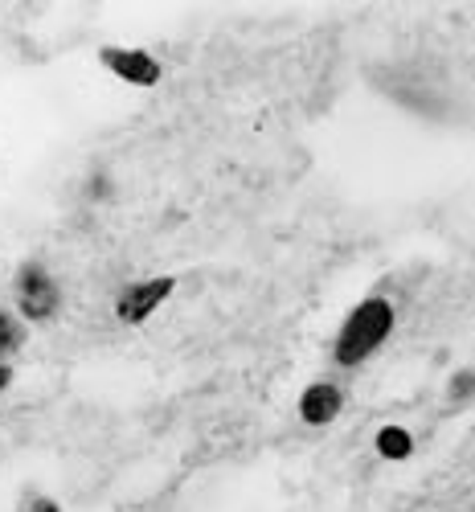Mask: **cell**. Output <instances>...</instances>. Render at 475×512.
Here are the masks:
<instances>
[{"instance_id": "cell-8", "label": "cell", "mask_w": 475, "mask_h": 512, "mask_svg": "<svg viewBox=\"0 0 475 512\" xmlns=\"http://www.w3.org/2000/svg\"><path fill=\"white\" fill-rule=\"evenodd\" d=\"M475 398V369H459L451 377V402H467Z\"/></svg>"}, {"instance_id": "cell-5", "label": "cell", "mask_w": 475, "mask_h": 512, "mask_svg": "<svg viewBox=\"0 0 475 512\" xmlns=\"http://www.w3.org/2000/svg\"><path fill=\"white\" fill-rule=\"evenodd\" d=\"M340 410H344V394L332 381H312V386L299 394V418L308 426H328L340 418Z\"/></svg>"}, {"instance_id": "cell-9", "label": "cell", "mask_w": 475, "mask_h": 512, "mask_svg": "<svg viewBox=\"0 0 475 512\" xmlns=\"http://www.w3.org/2000/svg\"><path fill=\"white\" fill-rule=\"evenodd\" d=\"M29 512H62V508H58L54 500H46V496H37V500L29 504Z\"/></svg>"}, {"instance_id": "cell-4", "label": "cell", "mask_w": 475, "mask_h": 512, "mask_svg": "<svg viewBox=\"0 0 475 512\" xmlns=\"http://www.w3.org/2000/svg\"><path fill=\"white\" fill-rule=\"evenodd\" d=\"M99 62L119 78V82H132V87H156L164 66L144 54V50H123V46H103L99 50Z\"/></svg>"}, {"instance_id": "cell-2", "label": "cell", "mask_w": 475, "mask_h": 512, "mask_svg": "<svg viewBox=\"0 0 475 512\" xmlns=\"http://www.w3.org/2000/svg\"><path fill=\"white\" fill-rule=\"evenodd\" d=\"M62 308V287L54 283V275L37 263H25L17 271V312L33 324H46L54 320Z\"/></svg>"}, {"instance_id": "cell-6", "label": "cell", "mask_w": 475, "mask_h": 512, "mask_svg": "<svg viewBox=\"0 0 475 512\" xmlns=\"http://www.w3.org/2000/svg\"><path fill=\"white\" fill-rule=\"evenodd\" d=\"M373 447H377V455H381V459L402 463V459H410V455H414V435L406 431V426L390 422V426H381V431L373 435Z\"/></svg>"}, {"instance_id": "cell-1", "label": "cell", "mask_w": 475, "mask_h": 512, "mask_svg": "<svg viewBox=\"0 0 475 512\" xmlns=\"http://www.w3.org/2000/svg\"><path fill=\"white\" fill-rule=\"evenodd\" d=\"M394 324H398V312H394V304L385 300V295H369V300H361L349 316H344V324L336 332V345H332L336 365L353 369V365L369 361L385 340H390Z\"/></svg>"}, {"instance_id": "cell-7", "label": "cell", "mask_w": 475, "mask_h": 512, "mask_svg": "<svg viewBox=\"0 0 475 512\" xmlns=\"http://www.w3.org/2000/svg\"><path fill=\"white\" fill-rule=\"evenodd\" d=\"M21 345H25V328H21V320H17L13 312L0 308V365H5V357H13Z\"/></svg>"}, {"instance_id": "cell-10", "label": "cell", "mask_w": 475, "mask_h": 512, "mask_svg": "<svg viewBox=\"0 0 475 512\" xmlns=\"http://www.w3.org/2000/svg\"><path fill=\"white\" fill-rule=\"evenodd\" d=\"M9 381H13V369H9V365H0V394H5Z\"/></svg>"}, {"instance_id": "cell-3", "label": "cell", "mask_w": 475, "mask_h": 512, "mask_svg": "<svg viewBox=\"0 0 475 512\" xmlns=\"http://www.w3.org/2000/svg\"><path fill=\"white\" fill-rule=\"evenodd\" d=\"M177 291V279L172 275H156V279H144V283H132L119 291L115 300V316L123 324H144L160 304H168V295Z\"/></svg>"}]
</instances>
